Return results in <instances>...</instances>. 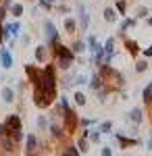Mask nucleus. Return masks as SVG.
I'll list each match as a JSON object with an SVG mask.
<instances>
[{"label": "nucleus", "mask_w": 152, "mask_h": 156, "mask_svg": "<svg viewBox=\"0 0 152 156\" xmlns=\"http://www.w3.org/2000/svg\"><path fill=\"white\" fill-rule=\"evenodd\" d=\"M4 40H2V23H0V44H2Z\"/></svg>", "instance_id": "de8ad7c7"}, {"label": "nucleus", "mask_w": 152, "mask_h": 156, "mask_svg": "<svg viewBox=\"0 0 152 156\" xmlns=\"http://www.w3.org/2000/svg\"><path fill=\"white\" fill-rule=\"evenodd\" d=\"M0 65H2V69H4V71H9L13 65H15V62H13L11 50H9V48H2V46H0Z\"/></svg>", "instance_id": "1a4fd4ad"}, {"label": "nucleus", "mask_w": 152, "mask_h": 156, "mask_svg": "<svg viewBox=\"0 0 152 156\" xmlns=\"http://www.w3.org/2000/svg\"><path fill=\"white\" fill-rule=\"evenodd\" d=\"M15 98H17V94H15V87H13V85L2 87V102H4V104H13Z\"/></svg>", "instance_id": "ddd939ff"}, {"label": "nucleus", "mask_w": 152, "mask_h": 156, "mask_svg": "<svg viewBox=\"0 0 152 156\" xmlns=\"http://www.w3.org/2000/svg\"><path fill=\"white\" fill-rule=\"evenodd\" d=\"M115 137H117V142H119V148H123V150H125V148H131V146L138 144V140H136V137H125L123 133H117Z\"/></svg>", "instance_id": "4468645a"}, {"label": "nucleus", "mask_w": 152, "mask_h": 156, "mask_svg": "<svg viewBox=\"0 0 152 156\" xmlns=\"http://www.w3.org/2000/svg\"><path fill=\"white\" fill-rule=\"evenodd\" d=\"M48 52H50V48H48L46 44H40V46H35V50H34V58H35V62H46V60H48Z\"/></svg>", "instance_id": "9b49d317"}, {"label": "nucleus", "mask_w": 152, "mask_h": 156, "mask_svg": "<svg viewBox=\"0 0 152 156\" xmlns=\"http://www.w3.org/2000/svg\"><path fill=\"white\" fill-rule=\"evenodd\" d=\"M38 4H40L44 11H52V9H54V4H52V2H48V0H40Z\"/></svg>", "instance_id": "4c0bfd02"}, {"label": "nucleus", "mask_w": 152, "mask_h": 156, "mask_svg": "<svg viewBox=\"0 0 152 156\" xmlns=\"http://www.w3.org/2000/svg\"><path fill=\"white\" fill-rule=\"evenodd\" d=\"M48 135H50V140L52 142H60L67 133H65V129H63V123H59V121H50L48 123Z\"/></svg>", "instance_id": "39448f33"}, {"label": "nucleus", "mask_w": 152, "mask_h": 156, "mask_svg": "<svg viewBox=\"0 0 152 156\" xmlns=\"http://www.w3.org/2000/svg\"><path fill=\"white\" fill-rule=\"evenodd\" d=\"M25 75L29 79L31 85H42V79H44V71L38 69L35 65H25Z\"/></svg>", "instance_id": "20e7f679"}, {"label": "nucleus", "mask_w": 152, "mask_h": 156, "mask_svg": "<svg viewBox=\"0 0 152 156\" xmlns=\"http://www.w3.org/2000/svg\"><path fill=\"white\" fill-rule=\"evenodd\" d=\"M88 79H90V77H88V75H85V73H79V75H75V77H73V87H79V85H88Z\"/></svg>", "instance_id": "5701e85b"}, {"label": "nucleus", "mask_w": 152, "mask_h": 156, "mask_svg": "<svg viewBox=\"0 0 152 156\" xmlns=\"http://www.w3.org/2000/svg\"><path fill=\"white\" fill-rule=\"evenodd\" d=\"M110 129H113V121H102L100 127H98V131L102 133V135H104V133H110Z\"/></svg>", "instance_id": "2f4dec72"}, {"label": "nucleus", "mask_w": 152, "mask_h": 156, "mask_svg": "<svg viewBox=\"0 0 152 156\" xmlns=\"http://www.w3.org/2000/svg\"><path fill=\"white\" fill-rule=\"evenodd\" d=\"M65 31L73 36L75 31H77V19H73V17H65Z\"/></svg>", "instance_id": "f3484780"}, {"label": "nucleus", "mask_w": 152, "mask_h": 156, "mask_svg": "<svg viewBox=\"0 0 152 156\" xmlns=\"http://www.w3.org/2000/svg\"><path fill=\"white\" fill-rule=\"evenodd\" d=\"M94 123H96V119H79V125H81V127H90Z\"/></svg>", "instance_id": "58836bf2"}, {"label": "nucleus", "mask_w": 152, "mask_h": 156, "mask_svg": "<svg viewBox=\"0 0 152 156\" xmlns=\"http://www.w3.org/2000/svg\"><path fill=\"white\" fill-rule=\"evenodd\" d=\"M54 62H56V67L65 69V71H69L71 67H73V62H75V60L69 58V56H63V54H56V56H54Z\"/></svg>", "instance_id": "f8f14e48"}, {"label": "nucleus", "mask_w": 152, "mask_h": 156, "mask_svg": "<svg viewBox=\"0 0 152 156\" xmlns=\"http://www.w3.org/2000/svg\"><path fill=\"white\" fill-rule=\"evenodd\" d=\"M146 23H148V25H150V27H152V15H150V17H148V19H146Z\"/></svg>", "instance_id": "49530a36"}, {"label": "nucleus", "mask_w": 152, "mask_h": 156, "mask_svg": "<svg viewBox=\"0 0 152 156\" xmlns=\"http://www.w3.org/2000/svg\"><path fill=\"white\" fill-rule=\"evenodd\" d=\"M23 127V123H21V117L15 112V115H9L6 117V121H4V129H6V133H13L17 131V129H21Z\"/></svg>", "instance_id": "6e6552de"}, {"label": "nucleus", "mask_w": 152, "mask_h": 156, "mask_svg": "<svg viewBox=\"0 0 152 156\" xmlns=\"http://www.w3.org/2000/svg\"><path fill=\"white\" fill-rule=\"evenodd\" d=\"M102 15H104V21H106V23H115V21H117V11H115L113 6H106Z\"/></svg>", "instance_id": "aec40b11"}, {"label": "nucleus", "mask_w": 152, "mask_h": 156, "mask_svg": "<svg viewBox=\"0 0 152 156\" xmlns=\"http://www.w3.org/2000/svg\"><path fill=\"white\" fill-rule=\"evenodd\" d=\"M31 87H34V92H31V102H34V106H38V108H48L50 104H54L56 98H59V92H56V90H48L44 85H31Z\"/></svg>", "instance_id": "f03ea898"}, {"label": "nucleus", "mask_w": 152, "mask_h": 156, "mask_svg": "<svg viewBox=\"0 0 152 156\" xmlns=\"http://www.w3.org/2000/svg\"><path fill=\"white\" fill-rule=\"evenodd\" d=\"M85 44H88V48H90V52H96V50L100 48L102 44H98V40H96V36H88V40H85Z\"/></svg>", "instance_id": "bb28decb"}, {"label": "nucleus", "mask_w": 152, "mask_h": 156, "mask_svg": "<svg viewBox=\"0 0 152 156\" xmlns=\"http://www.w3.org/2000/svg\"><path fill=\"white\" fill-rule=\"evenodd\" d=\"M136 23H138L136 17H133V19H123V23H121V27H119V34H125L129 27H136Z\"/></svg>", "instance_id": "b1692460"}, {"label": "nucleus", "mask_w": 152, "mask_h": 156, "mask_svg": "<svg viewBox=\"0 0 152 156\" xmlns=\"http://www.w3.org/2000/svg\"><path fill=\"white\" fill-rule=\"evenodd\" d=\"M100 154H102V156H110V154H113V150H110L108 146H102V150H100Z\"/></svg>", "instance_id": "a19ab883"}, {"label": "nucleus", "mask_w": 152, "mask_h": 156, "mask_svg": "<svg viewBox=\"0 0 152 156\" xmlns=\"http://www.w3.org/2000/svg\"><path fill=\"white\" fill-rule=\"evenodd\" d=\"M98 75H100V77H102V81L110 87V92H113V90H121V87L125 85V77H123L117 69H113L108 62L98 65Z\"/></svg>", "instance_id": "f257e3e1"}, {"label": "nucleus", "mask_w": 152, "mask_h": 156, "mask_svg": "<svg viewBox=\"0 0 152 156\" xmlns=\"http://www.w3.org/2000/svg\"><path fill=\"white\" fill-rule=\"evenodd\" d=\"M148 17V9L146 6H138L136 9V19H146Z\"/></svg>", "instance_id": "72a5a7b5"}, {"label": "nucleus", "mask_w": 152, "mask_h": 156, "mask_svg": "<svg viewBox=\"0 0 152 156\" xmlns=\"http://www.w3.org/2000/svg\"><path fill=\"white\" fill-rule=\"evenodd\" d=\"M60 154H69V156H77L79 154V150H77V146H65V148H63V150H60Z\"/></svg>", "instance_id": "c756f323"}, {"label": "nucleus", "mask_w": 152, "mask_h": 156, "mask_svg": "<svg viewBox=\"0 0 152 156\" xmlns=\"http://www.w3.org/2000/svg\"><path fill=\"white\" fill-rule=\"evenodd\" d=\"M48 2H52V4H56V0H48Z\"/></svg>", "instance_id": "09e8293b"}, {"label": "nucleus", "mask_w": 152, "mask_h": 156, "mask_svg": "<svg viewBox=\"0 0 152 156\" xmlns=\"http://www.w3.org/2000/svg\"><path fill=\"white\" fill-rule=\"evenodd\" d=\"M102 83H104V81H102V77H100L98 73H94L92 77L88 79V85H90V90H92V92H96V90H98Z\"/></svg>", "instance_id": "6ab92c4d"}, {"label": "nucleus", "mask_w": 152, "mask_h": 156, "mask_svg": "<svg viewBox=\"0 0 152 156\" xmlns=\"http://www.w3.org/2000/svg\"><path fill=\"white\" fill-rule=\"evenodd\" d=\"M17 148H19V144L13 140L9 133L0 137V150H2L4 154H17Z\"/></svg>", "instance_id": "423d86ee"}, {"label": "nucleus", "mask_w": 152, "mask_h": 156, "mask_svg": "<svg viewBox=\"0 0 152 156\" xmlns=\"http://www.w3.org/2000/svg\"><path fill=\"white\" fill-rule=\"evenodd\" d=\"M144 56H146V58H152V44H150L146 50H144Z\"/></svg>", "instance_id": "79ce46f5"}, {"label": "nucleus", "mask_w": 152, "mask_h": 156, "mask_svg": "<svg viewBox=\"0 0 152 156\" xmlns=\"http://www.w3.org/2000/svg\"><path fill=\"white\" fill-rule=\"evenodd\" d=\"M129 119L133 121L136 125H140L142 121H144V110H142V108H133V110L129 112Z\"/></svg>", "instance_id": "412c9836"}, {"label": "nucleus", "mask_w": 152, "mask_h": 156, "mask_svg": "<svg viewBox=\"0 0 152 156\" xmlns=\"http://www.w3.org/2000/svg\"><path fill=\"white\" fill-rule=\"evenodd\" d=\"M9 135H11V137H13V140H15V142H17V144H19V142H21V140H23V137H25L23 133H21V129H17V131L9 133Z\"/></svg>", "instance_id": "e433bc0d"}, {"label": "nucleus", "mask_w": 152, "mask_h": 156, "mask_svg": "<svg viewBox=\"0 0 152 156\" xmlns=\"http://www.w3.org/2000/svg\"><path fill=\"white\" fill-rule=\"evenodd\" d=\"M54 9H56L59 12H63V15H67V12H69V6H67V4H56Z\"/></svg>", "instance_id": "ea45409f"}, {"label": "nucleus", "mask_w": 152, "mask_h": 156, "mask_svg": "<svg viewBox=\"0 0 152 156\" xmlns=\"http://www.w3.org/2000/svg\"><path fill=\"white\" fill-rule=\"evenodd\" d=\"M21 34V21L17 19L15 23H11V36H19Z\"/></svg>", "instance_id": "473e14b6"}, {"label": "nucleus", "mask_w": 152, "mask_h": 156, "mask_svg": "<svg viewBox=\"0 0 152 156\" xmlns=\"http://www.w3.org/2000/svg\"><path fill=\"white\" fill-rule=\"evenodd\" d=\"M115 11H117L119 15H125V12H127V2H125V0H117V2H115Z\"/></svg>", "instance_id": "7c9ffc66"}, {"label": "nucleus", "mask_w": 152, "mask_h": 156, "mask_svg": "<svg viewBox=\"0 0 152 156\" xmlns=\"http://www.w3.org/2000/svg\"><path fill=\"white\" fill-rule=\"evenodd\" d=\"M9 11H11V15H13V17H17V19H19V17L23 15V4H21V2H13Z\"/></svg>", "instance_id": "393cba45"}, {"label": "nucleus", "mask_w": 152, "mask_h": 156, "mask_svg": "<svg viewBox=\"0 0 152 156\" xmlns=\"http://www.w3.org/2000/svg\"><path fill=\"white\" fill-rule=\"evenodd\" d=\"M77 17H79V19H77V27H79L81 31H88V27H90V15H88V11L79 12Z\"/></svg>", "instance_id": "dca6fc26"}, {"label": "nucleus", "mask_w": 152, "mask_h": 156, "mask_svg": "<svg viewBox=\"0 0 152 156\" xmlns=\"http://www.w3.org/2000/svg\"><path fill=\"white\" fill-rule=\"evenodd\" d=\"M21 44H23V46H29V36H23V37H21Z\"/></svg>", "instance_id": "37998d69"}, {"label": "nucleus", "mask_w": 152, "mask_h": 156, "mask_svg": "<svg viewBox=\"0 0 152 156\" xmlns=\"http://www.w3.org/2000/svg\"><path fill=\"white\" fill-rule=\"evenodd\" d=\"M142 98H144V104H148V106L152 104V81L142 90Z\"/></svg>", "instance_id": "4be33fe9"}, {"label": "nucleus", "mask_w": 152, "mask_h": 156, "mask_svg": "<svg viewBox=\"0 0 152 156\" xmlns=\"http://www.w3.org/2000/svg\"><path fill=\"white\" fill-rule=\"evenodd\" d=\"M100 135H102L100 131H90L88 137H90V142H92V144H100Z\"/></svg>", "instance_id": "c9c22d12"}, {"label": "nucleus", "mask_w": 152, "mask_h": 156, "mask_svg": "<svg viewBox=\"0 0 152 156\" xmlns=\"http://www.w3.org/2000/svg\"><path fill=\"white\" fill-rule=\"evenodd\" d=\"M35 125H38V129H40V131H46V129H48V119L44 117V115H40L38 121H35Z\"/></svg>", "instance_id": "c85d7f7f"}, {"label": "nucleus", "mask_w": 152, "mask_h": 156, "mask_svg": "<svg viewBox=\"0 0 152 156\" xmlns=\"http://www.w3.org/2000/svg\"><path fill=\"white\" fill-rule=\"evenodd\" d=\"M77 150H79V154H88V152H90V142H88V137H81V140L77 142Z\"/></svg>", "instance_id": "a878e982"}, {"label": "nucleus", "mask_w": 152, "mask_h": 156, "mask_svg": "<svg viewBox=\"0 0 152 156\" xmlns=\"http://www.w3.org/2000/svg\"><path fill=\"white\" fill-rule=\"evenodd\" d=\"M123 40H125V48H127L129 54H131V56H138V54H140V46H138V42H136V40H127L125 36H123Z\"/></svg>", "instance_id": "2eb2a0df"}, {"label": "nucleus", "mask_w": 152, "mask_h": 156, "mask_svg": "<svg viewBox=\"0 0 152 156\" xmlns=\"http://www.w3.org/2000/svg\"><path fill=\"white\" fill-rule=\"evenodd\" d=\"M148 152H152V131H150V137H148Z\"/></svg>", "instance_id": "a18cd8bd"}, {"label": "nucleus", "mask_w": 152, "mask_h": 156, "mask_svg": "<svg viewBox=\"0 0 152 156\" xmlns=\"http://www.w3.org/2000/svg\"><path fill=\"white\" fill-rule=\"evenodd\" d=\"M73 100H75V104H77V106H85V102H88V98H85L83 92H75Z\"/></svg>", "instance_id": "cd10ccee"}, {"label": "nucleus", "mask_w": 152, "mask_h": 156, "mask_svg": "<svg viewBox=\"0 0 152 156\" xmlns=\"http://www.w3.org/2000/svg\"><path fill=\"white\" fill-rule=\"evenodd\" d=\"M6 135V129H4V123H0V137Z\"/></svg>", "instance_id": "c03bdc74"}, {"label": "nucleus", "mask_w": 152, "mask_h": 156, "mask_svg": "<svg viewBox=\"0 0 152 156\" xmlns=\"http://www.w3.org/2000/svg\"><path fill=\"white\" fill-rule=\"evenodd\" d=\"M44 36H46V44H52V42L60 40L59 31H56V25L52 21H44Z\"/></svg>", "instance_id": "0eeeda50"}, {"label": "nucleus", "mask_w": 152, "mask_h": 156, "mask_svg": "<svg viewBox=\"0 0 152 156\" xmlns=\"http://www.w3.org/2000/svg\"><path fill=\"white\" fill-rule=\"evenodd\" d=\"M146 69H148V60H138L136 62V71L138 73H144Z\"/></svg>", "instance_id": "f704fd0d"}, {"label": "nucleus", "mask_w": 152, "mask_h": 156, "mask_svg": "<svg viewBox=\"0 0 152 156\" xmlns=\"http://www.w3.org/2000/svg\"><path fill=\"white\" fill-rule=\"evenodd\" d=\"M63 129H65V133L67 135H73V133L77 131V125H79V117H77V112L73 110V108H67L65 112H63Z\"/></svg>", "instance_id": "7ed1b4c3"}, {"label": "nucleus", "mask_w": 152, "mask_h": 156, "mask_svg": "<svg viewBox=\"0 0 152 156\" xmlns=\"http://www.w3.org/2000/svg\"><path fill=\"white\" fill-rule=\"evenodd\" d=\"M38 137H35V133H29V135H25V154H35L38 152Z\"/></svg>", "instance_id": "9d476101"}, {"label": "nucleus", "mask_w": 152, "mask_h": 156, "mask_svg": "<svg viewBox=\"0 0 152 156\" xmlns=\"http://www.w3.org/2000/svg\"><path fill=\"white\" fill-rule=\"evenodd\" d=\"M69 48L73 50L75 54H81V52H85V48H88V44H85V40H81V37H79V40H75V42L71 44Z\"/></svg>", "instance_id": "a211bd4d"}]
</instances>
